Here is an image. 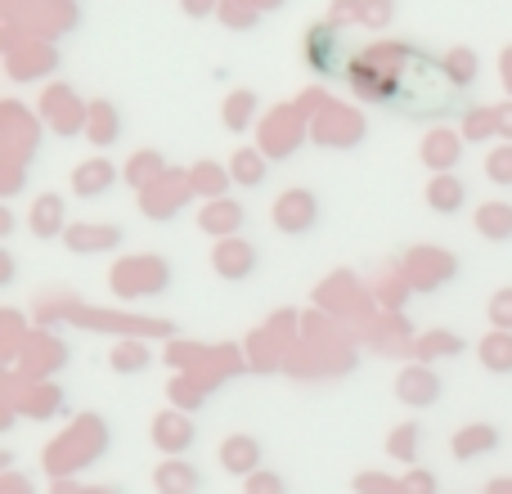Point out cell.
Instances as JSON below:
<instances>
[{
	"mask_svg": "<svg viewBox=\"0 0 512 494\" xmlns=\"http://www.w3.org/2000/svg\"><path fill=\"white\" fill-rule=\"evenodd\" d=\"M194 436H198V427L189 423V418H162L158 423V441H162V450H171V454H185V450H194Z\"/></svg>",
	"mask_w": 512,
	"mask_h": 494,
	"instance_id": "cell-14",
	"label": "cell"
},
{
	"mask_svg": "<svg viewBox=\"0 0 512 494\" xmlns=\"http://www.w3.org/2000/svg\"><path fill=\"white\" fill-rule=\"evenodd\" d=\"M459 351H463V342L454 333H445V328L423 337V355H459Z\"/></svg>",
	"mask_w": 512,
	"mask_h": 494,
	"instance_id": "cell-19",
	"label": "cell"
},
{
	"mask_svg": "<svg viewBox=\"0 0 512 494\" xmlns=\"http://www.w3.org/2000/svg\"><path fill=\"white\" fill-rule=\"evenodd\" d=\"M441 378H436L432 369H423V364H414V369H405L400 373V382H396V396L405 400L409 409H427V405H436L441 400Z\"/></svg>",
	"mask_w": 512,
	"mask_h": 494,
	"instance_id": "cell-4",
	"label": "cell"
},
{
	"mask_svg": "<svg viewBox=\"0 0 512 494\" xmlns=\"http://www.w3.org/2000/svg\"><path fill=\"white\" fill-rule=\"evenodd\" d=\"M221 463L234 477H252L256 463H261V441H256V436H230V441L221 445Z\"/></svg>",
	"mask_w": 512,
	"mask_h": 494,
	"instance_id": "cell-8",
	"label": "cell"
},
{
	"mask_svg": "<svg viewBox=\"0 0 512 494\" xmlns=\"http://www.w3.org/2000/svg\"><path fill=\"white\" fill-rule=\"evenodd\" d=\"M117 171L108 158H86L77 171H72V194L77 198H104L108 189H113Z\"/></svg>",
	"mask_w": 512,
	"mask_h": 494,
	"instance_id": "cell-5",
	"label": "cell"
},
{
	"mask_svg": "<svg viewBox=\"0 0 512 494\" xmlns=\"http://www.w3.org/2000/svg\"><path fill=\"white\" fill-rule=\"evenodd\" d=\"M387 450H391V454H396V459L414 463V459H418V427H400V432H391Z\"/></svg>",
	"mask_w": 512,
	"mask_h": 494,
	"instance_id": "cell-17",
	"label": "cell"
},
{
	"mask_svg": "<svg viewBox=\"0 0 512 494\" xmlns=\"http://www.w3.org/2000/svg\"><path fill=\"white\" fill-rule=\"evenodd\" d=\"M477 72L481 63L472 50L432 54L418 41H378L351 50L342 81L364 104L387 108L414 126H432L472 104Z\"/></svg>",
	"mask_w": 512,
	"mask_h": 494,
	"instance_id": "cell-1",
	"label": "cell"
},
{
	"mask_svg": "<svg viewBox=\"0 0 512 494\" xmlns=\"http://www.w3.org/2000/svg\"><path fill=\"white\" fill-rule=\"evenodd\" d=\"M185 5H189V14L194 18H207V0H185Z\"/></svg>",
	"mask_w": 512,
	"mask_h": 494,
	"instance_id": "cell-23",
	"label": "cell"
},
{
	"mask_svg": "<svg viewBox=\"0 0 512 494\" xmlns=\"http://www.w3.org/2000/svg\"><path fill=\"white\" fill-rule=\"evenodd\" d=\"M248 108H256L252 95H239V99L230 104V126H234V131H243V126H248V122H243V113H248Z\"/></svg>",
	"mask_w": 512,
	"mask_h": 494,
	"instance_id": "cell-22",
	"label": "cell"
},
{
	"mask_svg": "<svg viewBox=\"0 0 512 494\" xmlns=\"http://www.w3.org/2000/svg\"><path fill=\"white\" fill-rule=\"evenodd\" d=\"M203 230L207 234H234V230H243V207L230 203V198H221L216 207H207V212H203Z\"/></svg>",
	"mask_w": 512,
	"mask_h": 494,
	"instance_id": "cell-13",
	"label": "cell"
},
{
	"mask_svg": "<svg viewBox=\"0 0 512 494\" xmlns=\"http://www.w3.org/2000/svg\"><path fill=\"white\" fill-rule=\"evenodd\" d=\"M427 207L441 216H459L463 207H468V185H463L459 176H436L432 185H427Z\"/></svg>",
	"mask_w": 512,
	"mask_h": 494,
	"instance_id": "cell-7",
	"label": "cell"
},
{
	"mask_svg": "<svg viewBox=\"0 0 512 494\" xmlns=\"http://www.w3.org/2000/svg\"><path fill=\"white\" fill-rule=\"evenodd\" d=\"M346 59H351V50L342 45V36H337L333 23H315L306 32V63H310L315 77H337L342 81Z\"/></svg>",
	"mask_w": 512,
	"mask_h": 494,
	"instance_id": "cell-2",
	"label": "cell"
},
{
	"mask_svg": "<svg viewBox=\"0 0 512 494\" xmlns=\"http://www.w3.org/2000/svg\"><path fill=\"white\" fill-rule=\"evenodd\" d=\"M234 176H239V185H261V180L270 176V162H265L261 153L243 149L239 158H234Z\"/></svg>",
	"mask_w": 512,
	"mask_h": 494,
	"instance_id": "cell-15",
	"label": "cell"
},
{
	"mask_svg": "<svg viewBox=\"0 0 512 494\" xmlns=\"http://www.w3.org/2000/svg\"><path fill=\"white\" fill-rule=\"evenodd\" d=\"M477 230L490 243H512V203H486L477 212Z\"/></svg>",
	"mask_w": 512,
	"mask_h": 494,
	"instance_id": "cell-9",
	"label": "cell"
},
{
	"mask_svg": "<svg viewBox=\"0 0 512 494\" xmlns=\"http://www.w3.org/2000/svg\"><path fill=\"white\" fill-rule=\"evenodd\" d=\"M158 490L162 494H203V472L189 463H167L158 468Z\"/></svg>",
	"mask_w": 512,
	"mask_h": 494,
	"instance_id": "cell-10",
	"label": "cell"
},
{
	"mask_svg": "<svg viewBox=\"0 0 512 494\" xmlns=\"http://www.w3.org/2000/svg\"><path fill=\"white\" fill-rule=\"evenodd\" d=\"M248 494H283V481L274 477V472H252Z\"/></svg>",
	"mask_w": 512,
	"mask_h": 494,
	"instance_id": "cell-21",
	"label": "cell"
},
{
	"mask_svg": "<svg viewBox=\"0 0 512 494\" xmlns=\"http://www.w3.org/2000/svg\"><path fill=\"white\" fill-rule=\"evenodd\" d=\"M486 176L495 180V185H512V144H504V149H495L486 158Z\"/></svg>",
	"mask_w": 512,
	"mask_h": 494,
	"instance_id": "cell-18",
	"label": "cell"
},
{
	"mask_svg": "<svg viewBox=\"0 0 512 494\" xmlns=\"http://www.w3.org/2000/svg\"><path fill=\"white\" fill-rule=\"evenodd\" d=\"M499 445V427H463L454 436V459H481Z\"/></svg>",
	"mask_w": 512,
	"mask_h": 494,
	"instance_id": "cell-11",
	"label": "cell"
},
{
	"mask_svg": "<svg viewBox=\"0 0 512 494\" xmlns=\"http://www.w3.org/2000/svg\"><path fill=\"white\" fill-rule=\"evenodd\" d=\"M113 364H117V373H126V378H131V373H140L144 364H149V351H144V346H135V342H122L113 351Z\"/></svg>",
	"mask_w": 512,
	"mask_h": 494,
	"instance_id": "cell-16",
	"label": "cell"
},
{
	"mask_svg": "<svg viewBox=\"0 0 512 494\" xmlns=\"http://www.w3.org/2000/svg\"><path fill=\"white\" fill-rule=\"evenodd\" d=\"M319 221V203L310 189H292V194H283L279 203H274V225H279L283 234H310Z\"/></svg>",
	"mask_w": 512,
	"mask_h": 494,
	"instance_id": "cell-3",
	"label": "cell"
},
{
	"mask_svg": "<svg viewBox=\"0 0 512 494\" xmlns=\"http://www.w3.org/2000/svg\"><path fill=\"white\" fill-rule=\"evenodd\" d=\"M490 319H495V328H508L512 333V288H499L490 297Z\"/></svg>",
	"mask_w": 512,
	"mask_h": 494,
	"instance_id": "cell-20",
	"label": "cell"
},
{
	"mask_svg": "<svg viewBox=\"0 0 512 494\" xmlns=\"http://www.w3.org/2000/svg\"><path fill=\"white\" fill-rule=\"evenodd\" d=\"M256 247H248V243H239V239H230V243H221L216 247V256H212V265H216V274L221 279H248V274H256Z\"/></svg>",
	"mask_w": 512,
	"mask_h": 494,
	"instance_id": "cell-6",
	"label": "cell"
},
{
	"mask_svg": "<svg viewBox=\"0 0 512 494\" xmlns=\"http://www.w3.org/2000/svg\"><path fill=\"white\" fill-rule=\"evenodd\" d=\"M481 364L490 373H512V333L508 328H495V333L481 342Z\"/></svg>",
	"mask_w": 512,
	"mask_h": 494,
	"instance_id": "cell-12",
	"label": "cell"
}]
</instances>
